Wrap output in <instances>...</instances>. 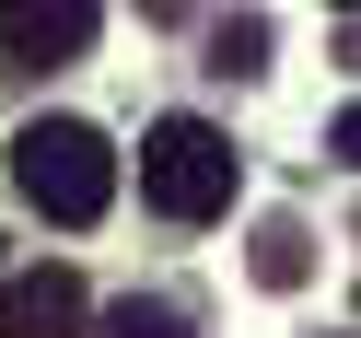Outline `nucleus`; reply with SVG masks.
I'll list each match as a JSON object with an SVG mask.
<instances>
[{
    "instance_id": "f257e3e1",
    "label": "nucleus",
    "mask_w": 361,
    "mask_h": 338,
    "mask_svg": "<svg viewBox=\"0 0 361 338\" xmlns=\"http://www.w3.org/2000/svg\"><path fill=\"white\" fill-rule=\"evenodd\" d=\"M12 187L35 198L47 222H105V198H117V152H105V128H82V117H35L24 140H12Z\"/></svg>"
},
{
    "instance_id": "f03ea898",
    "label": "nucleus",
    "mask_w": 361,
    "mask_h": 338,
    "mask_svg": "<svg viewBox=\"0 0 361 338\" xmlns=\"http://www.w3.org/2000/svg\"><path fill=\"white\" fill-rule=\"evenodd\" d=\"M140 198L164 222H221L233 210V140H221L210 117H164L140 140Z\"/></svg>"
},
{
    "instance_id": "7ed1b4c3",
    "label": "nucleus",
    "mask_w": 361,
    "mask_h": 338,
    "mask_svg": "<svg viewBox=\"0 0 361 338\" xmlns=\"http://www.w3.org/2000/svg\"><path fill=\"white\" fill-rule=\"evenodd\" d=\"M105 35L94 0H0V59L12 71H59V59H82Z\"/></svg>"
},
{
    "instance_id": "20e7f679",
    "label": "nucleus",
    "mask_w": 361,
    "mask_h": 338,
    "mask_svg": "<svg viewBox=\"0 0 361 338\" xmlns=\"http://www.w3.org/2000/svg\"><path fill=\"white\" fill-rule=\"evenodd\" d=\"M94 303H82L71 268H0V338H82Z\"/></svg>"
},
{
    "instance_id": "39448f33",
    "label": "nucleus",
    "mask_w": 361,
    "mask_h": 338,
    "mask_svg": "<svg viewBox=\"0 0 361 338\" xmlns=\"http://www.w3.org/2000/svg\"><path fill=\"white\" fill-rule=\"evenodd\" d=\"M303 268H314V234H303V222H257V280H268V291H291Z\"/></svg>"
},
{
    "instance_id": "423d86ee",
    "label": "nucleus",
    "mask_w": 361,
    "mask_h": 338,
    "mask_svg": "<svg viewBox=\"0 0 361 338\" xmlns=\"http://www.w3.org/2000/svg\"><path fill=\"white\" fill-rule=\"evenodd\" d=\"M105 338H187V315H175V303H152V291H128V303L105 315Z\"/></svg>"
},
{
    "instance_id": "0eeeda50",
    "label": "nucleus",
    "mask_w": 361,
    "mask_h": 338,
    "mask_svg": "<svg viewBox=\"0 0 361 338\" xmlns=\"http://www.w3.org/2000/svg\"><path fill=\"white\" fill-rule=\"evenodd\" d=\"M257 59H268V24H257V12H245V24H221V71H257Z\"/></svg>"
}]
</instances>
